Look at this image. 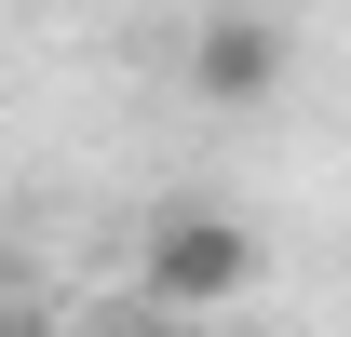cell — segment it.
Returning <instances> with one entry per match:
<instances>
[{"mask_svg": "<svg viewBox=\"0 0 351 337\" xmlns=\"http://www.w3.org/2000/svg\"><path fill=\"white\" fill-rule=\"evenodd\" d=\"M257 229H243V216H217V203H176L162 229H149V297H162V310H243V297H257Z\"/></svg>", "mask_w": 351, "mask_h": 337, "instance_id": "6da1fadb", "label": "cell"}, {"mask_svg": "<svg viewBox=\"0 0 351 337\" xmlns=\"http://www.w3.org/2000/svg\"><path fill=\"white\" fill-rule=\"evenodd\" d=\"M189 95H203V108H270V95H284V27L243 14V0H217V14L189 27Z\"/></svg>", "mask_w": 351, "mask_h": 337, "instance_id": "7a4b0ae2", "label": "cell"}, {"mask_svg": "<svg viewBox=\"0 0 351 337\" xmlns=\"http://www.w3.org/2000/svg\"><path fill=\"white\" fill-rule=\"evenodd\" d=\"M0 310H14V284H0Z\"/></svg>", "mask_w": 351, "mask_h": 337, "instance_id": "3957f363", "label": "cell"}]
</instances>
